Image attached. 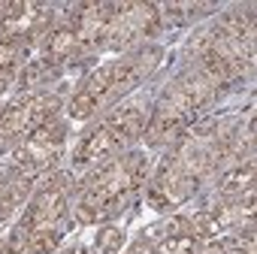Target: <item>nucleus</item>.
<instances>
[{
    "label": "nucleus",
    "instance_id": "obj_6",
    "mask_svg": "<svg viewBox=\"0 0 257 254\" xmlns=\"http://www.w3.org/2000/svg\"><path fill=\"white\" fill-rule=\"evenodd\" d=\"M218 88L242 82L254 73V10L236 7L197 40V64Z\"/></svg>",
    "mask_w": 257,
    "mask_h": 254
},
{
    "label": "nucleus",
    "instance_id": "obj_10",
    "mask_svg": "<svg viewBox=\"0 0 257 254\" xmlns=\"http://www.w3.org/2000/svg\"><path fill=\"white\" fill-rule=\"evenodd\" d=\"M164 28L161 7L158 4H143V0H131V4H115L109 28L103 34L100 55H124L140 46H149Z\"/></svg>",
    "mask_w": 257,
    "mask_h": 254
},
{
    "label": "nucleus",
    "instance_id": "obj_13",
    "mask_svg": "<svg viewBox=\"0 0 257 254\" xmlns=\"http://www.w3.org/2000/svg\"><path fill=\"white\" fill-rule=\"evenodd\" d=\"M25 61H28L25 52H16V49H4V46H0V97H4L7 91H13L22 82Z\"/></svg>",
    "mask_w": 257,
    "mask_h": 254
},
{
    "label": "nucleus",
    "instance_id": "obj_5",
    "mask_svg": "<svg viewBox=\"0 0 257 254\" xmlns=\"http://www.w3.org/2000/svg\"><path fill=\"white\" fill-rule=\"evenodd\" d=\"M152 106L146 97H134L127 103H118L115 109H109L103 118H94L85 131L79 134L73 152H70V173L79 179L85 173H91L94 167L131 152L137 140H143L146 124H149Z\"/></svg>",
    "mask_w": 257,
    "mask_h": 254
},
{
    "label": "nucleus",
    "instance_id": "obj_11",
    "mask_svg": "<svg viewBox=\"0 0 257 254\" xmlns=\"http://www.w3.org/2000/svg\"><path fill=\"white\" fill-rule=\"evenodd\" d=\"M64 7L58 4H40V0L0 4V46L31 55V49L58 25Z\"/></svg>",
    "mask_w": 257,
    "mask_h": 254
},
{
    "label": "nucleus",
    "instance_id": "obj_7",
    "mask_svg": "<svg viewBox=\"0 0 257 254\" xmlns=\"http://www.w3.org/2000/svg\"><path fill=\"white\" fill-rule=\"evenodd\" d=\"M218 97V82L209 79L200 67L179 73L155 100L143 143L152 149H167L185 127H191Z\"/></svg>",
    "mask_w": 257,
    "mask_h": 254
},
{
    "label": "nucleus",
    "instance_id": "obj_9",
    "mask_svg": "<svg viewBox=\"0 0 257 254\" xmlns=\"http://www.w3.org/2000/svg\"><path fill=\"white\" fill-rule=\"evenodd\" d=\"M67 143H70V121L64 115H58V118L46 121L43 127H37L31 137H25L0 161L16 176L40 185V182H46L49 176L58 173L64 155H67Z\"/></svg>",
    "mask_w": 257,
    "mask_h": 254
},
{
    "label": "nucleus",
    "instance_id": "obj_12",
    "mask_svg": "<svg viewBox=\"0 0 257 254\" xmlns=\"http://www.w3.org/2000/svg\"><path fill=\"white\" fill-rule=\"evenodd\" d=\"M124 227L109 221V224H97L91 233H85L82 239L67 242L64 248H58L55 254H118L124 248Z\"/></svg>",
    "mask_w": 257,
    "mask_h": 254
},
{
    "label": "nucleus",
    "instance_id": "obj_4",
    "mask_svg": "<svg viewBox=\"0 0 257 254\" xmlns=\"http://www.w3.org/2000/svg\"><path fill=\"white\" fill-rule=\"evenodd\" d=\"M161 61H164V46L149 43L118 58H109L100 67H91L67 100V121L70 124L94 121L100 118V112L115 109L127 94H134L152 79Z\"/></svg>",
    "mask_w": 257,
    "mask_h": 254
},
{
    "label": "nucleus",
    "instance_id": "obj_3",
    "mask_svg": "<svg viewBox=\"0 0 257 254\" xmlns=\"http://www.w3.org/2000/svg\"><path fill=\"white\" fill-rule=\"evenodd\" d=\"M149 176H152V158L143 149H131L79 176L73 194V224L97 227L121 218L134 206L140 191L149 185Z\"/></svg>",
    "mask_w": 257,
    "mask_h": 254
},
{
    "label": "nucleus",
    "instance_id": "obj_1",
    "mask_svg": "<svg viewBox=\"0 0 257 254\" xmlns=\"http://www.w3.org/2000/svg\"><path fill=\"white\" fill-rule=\"evenodd\" d=\"M254 155V115L248 118H197L167 146L149 176V209L158 215L191 203L230 161Z\"/></svg>",
    "mask_w": 257,
    "mask_h": 254
},
{
    "label": "nucleus",
    "instance_id": "obj_2",
    "mask_svg": "<svg viewBox=\"0 0 257 254\" xmlns=\"http://www.w3.org/2000/svg\"><path fill=\"white\" fill-rule=\"evenodd\" d=\"M76 176L58 170L37 185L25 209L0 233V254H55L73 230Z\"/></svg>",
    "mask_w": 257,
    "mask_h": 254
},
{
    "label": "nucleus",
    "instance_id": "obj_8",
    "mask_svg": "<svg viewBox=\"0 0 257 254\" xmlns=\"http://www.w3.org/2000/svg\"><path fill=\"white\" fill-rule=\"evenodd\" d=\"M70 91L61 85H49V88H22V94H16L10 103L0 106V158L10 149H16L25 137H31L37 127H43L46 121L58 118L67 109Z\"/></svg>",
    "mask_w": 257,
    "mask_h": 254
}]
</instances>
